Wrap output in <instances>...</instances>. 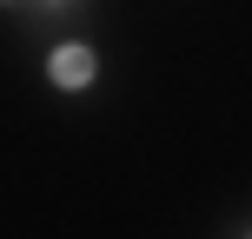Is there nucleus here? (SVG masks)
I'll return each instance as SVG.
<instances>
[{
    "mask_svg": "<svg viewBox=\"0 0 252 239\" xmlns=\"http://www.w3.org/2000/svg\"><path fill=\"white\" fill-rule=\"evenodd\" d=\"M53 80H60V87H87L93 80V53L87 47H60L53 53Z\"/></svg>",
    "mask_w": 252,
    "mask_h": 239,
    "instance_id": "f257e3e1",
    "label": "nucleus"
},
{
    "mask_svg": "<svg viewBox=\"0 0 252 239\" xmlns=\"http://www.w3.org/2000/svg\"><path fill=\"white\" fill-rule=\"evenodd\" d=\"M53 7H66V0H53Z\"/></svg>",
    "mask_w": 252,
    "mask_h": 239,
    "instance_id": "f03ea898",
    "label": "nucleus"
}]
</instances>
